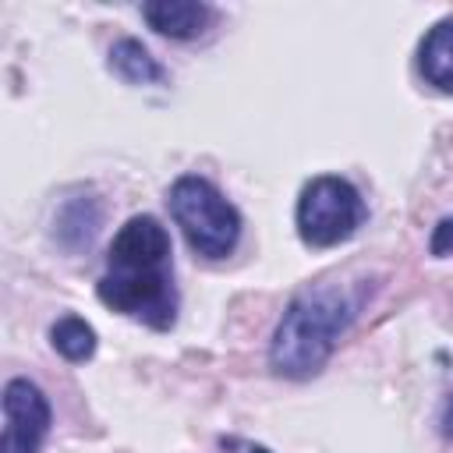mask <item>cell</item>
<instances>
[{
	"mask_svg": "<svg viewBox=\"0 0 453 453\" xmlns=\"http://www.w3.org/2000/svg\"><path fill=\"white\" fill-rule=\"evenodd\" d=\"M357 315V301L347 290H308L297 294L269 343V365L287 379H311L333 354L336 340Z\"/></svg>",
	"mask_w": 453,
	"mask_h": 453,
	"instance_id": "obj_1",
	"label": "cell"
},
{
	"mask_svg": "<svg viewBox=\"0 0 453 453\" xmlns=\"http://www.w3.org/2000/svg\"><path fill=\"white\" fill-rule=\"evenodd\" d=\"M170 216L202 258H226L241 237V212L205 177H177L170 188Z\"/></svg>",
	"mask_w": 453,
	"mask_h": 453,
	"instance_id": "obj_2",
	"label": "cell"
},
{
	"mask_svg": "<svg viewBox=\"0 0 453 453\" xmlns=\"http://www.w3.org/2000/svg\"><path fill=\"white\" fill-rule=\"evenodd\" d=\"M365 223V202L343 177H315L297 198V234L308 248H333Z\"/></svg>",
	"mask_w": 453,
	"mask_h": 453,
	"instance_id": "obj_3",
	"label": "cell"
},
{
	"mask_svg": "<svg viewBox=\"0 0 453 453\" xmlns=\"http://www.w3.org/2000/svg\"><path fill=\"white\" fill-rule=\"evenodd\" d=\"M99 301L152 329H170L177 319V290L166 269L106 273L99 280Z\"/></svg>",
	"mask_w": 453,
	"mask_h": 453,
	"instance_id": "obj_4",
	"label": "cell"
},
{
	"mask_svg": "<svg viewBox=\"0 0 453 453\" xmlns=\"http://www.w3.org/2000/svg\"><path fill=\"white\" fill-rule=\"evenodd\" d=\"M50 432V403L42 389L28 379H11L4 386V439L0 453H39Z\"/></svg>",
	"mask_w": 453,
	"mask_h": 453,
	"instance_id": "obj_5",
	"label": "cell"
},
{
	"mask_svg": "<svg viewBox=\"0 0 453 453\" xmlns=\"http://www.w3.org/2000/svg\"><path fill=\"white\" fill-rule=\"evenodd\" d=\"M110 273H145V269H166L170 258V234L156 216H131L113 244H110Z\"/></svg>",
	"mask_w": 453,
	"mask_h": 453,
	"instance_id": "obj_6",
	"label": "cell"
},
{
	"mask_svg": "<svg viewBox=\"0 0 453 453\" xmlns=\"http://www.w3.org/2000/svg\"><path fill=\"white\" fill-rule=\"evenodd\" d=\"M142 18L149 21V28H156L159 35L170 39H195L205 32L212 11L198 0H149L142 4Z\"/></svg>",
	"mask_w": 453,
	"mask_h": 453,
	"instance_id": "obj_7",
	"label": "cell"
},
{
	"mask_svg": "<svg viewBox=\"0 0 453 453\" xmlns=\"http://www.w3.org/2000/svg\"><path fill=\"white\" fill-rule=\"evenodd\" d=\"M418 67L428 85L439 92H453V18H442L418 50Z\"/></svg>",
	"mask_w": 453,
	"mask_h": 453,
	"instance_id": "obj_8",
	"label": "cell"
},
{
	"mask_svg": "<svg viewBox=\"0 0 453 453\" xmlns=\"http://www.w3.org/2000/svg\"><path fill=\"white\" fill-rule=\"evenodd\" d=\"M110 71L120 81H127V85H159V81H166L163 64L138 39L113 42V50H110Z\"/></svg>",
	"mask_w": 453,
	"mask_h": 453,
	"instance_id": "obj_9",
	"label": "cell"
},
{
	"mask_svg": "<svg viewBox=\"0 0 453 453\" xmlns=\"http://www.w3.org/2000/svg\"><path fill=\"white\" fill-rule=\"evenodd\" d=\"M50 343L67 361H88L96 354V329L85 319H78V315H64V319L53 322Z\"/></svg>",
	"mask_w": 453,
	"mask_h": 453,
	"instance_id": "obj_10",
	"label": "cell"
},
{
	"mask_svg": "<svg viewBox=\"0 0 453 453\" xmlns=\"http://www.w3.org/2000/svg\"><path fill=\"white\" fill-rule=\"evenodd\" d=\"M428 248H432V255H435V258H446V255H453V216L439 219V226L432 230V241H428Z\"/></svg>",
	"mask_w": 453,
	"mask_h": 453,
	"instance_id": "obj_11",
	"label": "cell"
},
{
	"mask_svg": "<svg viewBox=\"0 0 453 453\" xmlns=\"http://www.w3.org/2000/svg\"><path fill=\"white\" fill-rule=\"evenodd\" d=\"M442 432H446V435H453V400L446 403V418H442Z\"/></svg>",
	"mask_w": 453,
	"mask_h": 453,
	"instance_id": "obj_12",
	"label": "cell"
},
{
	"mask_svg": "<svg viewBox=\"0 0 453 453\" xmlns=\"http://www.w3.org/2000/svg\"><path fill=\"white\" fill-rule=\"evenodd\" d=\"M251 453H269V449H262V446H258V449H251Z\"/></svg>",
	"mask_w": 453,
	"mask_h": 453,
	"instance_id": "obj_13",
	"label": "cell"
}]
</instances>
